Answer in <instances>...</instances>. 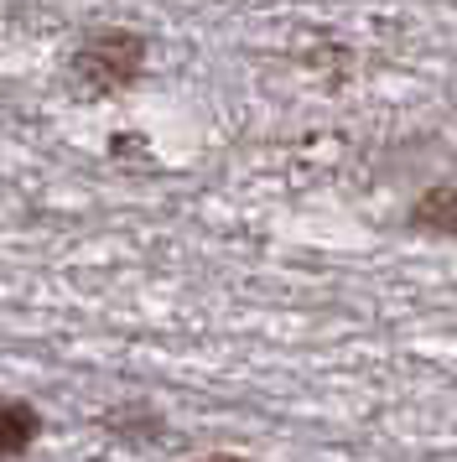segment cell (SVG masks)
Returning a JSON list of instances; mask_svg holds the SVG:
<instances>
[{"label": "cell", "instance_id": "1", "mask_svg": "<svg viewBox=\"0 0 457 462\" xmlns=\"http://www.w3.org/2000/svg\"><path fill=\"white\" fill-rule=\"evenodd\" d=\"M145 68V37L141 32H125V26H104V32H89L73 58H68V79L94 94V99H109L141 79Z\"/></svg>", "mask_w": 457, "mask_h": 462}, {"label": "cell", "instance_id": "2", "mask_svg": "<svg viewBox=\"0 0 457 462\" xmlns=\"http://www.w3.org/2000/svg\"><path fill=\"white\" fill-rule=\"evenodd\" d=\"M42 431H47V420H42V411L32 400H16V395L0 400V462L26 457L42 441Z\"/></svg>", "mask_w": 457, "mask_h": 462}, {"label": "cell", "instance_id": "3", "mask_svg": "<svg viewBox=\"0 0 457 462\" xmlns=\"http://www.w3.org/2000/svg\"><path fill=\"white\" fill-rule=\"evenodd\" d=\"M411 229L432 234V239H457V188L442 182V188H426L411 208Z\"/></svg>", "mask_w": 457, "mask_h": 462}, {"label": "cell", "instance_id": "4", "mask_svg": "<svg viewBox=\"0 0 457 462\" xmlns=\"http://www.w3.org/2000/svg\"><path fill=\"white\" fill-rule=\"evenodd\" d=\"M104 431L120 441H156L166 437V420L156 405H145V400H125V405H115L109 416H104Z\"/></svg>", "mask_w": 457, "mask_h": 462}, {"label": "cell", "instance_id": "5", "mask_svg": "<svg viewBox=\"0 0 457 462\" xmlns=\"http://www.w3.org/2000/svg\"><path fill=\"white\" fill-rule=\"evenodd\" d=\"M198 462H249V457H239V452H208V457H198Z\"/></svg>", "mask_w": 457, "mask_h": 462}]
</instances>
